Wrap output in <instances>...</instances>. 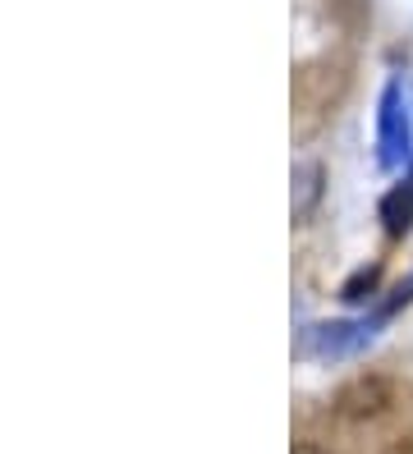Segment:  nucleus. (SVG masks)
Segmentation results:
<instances>
[{
	"mask_svg": "<svg viewBox=\"0 0 413 454\" xmlns=\"http://www.w3.org/2000/svg\"><path fill=\"white\" fill-rule=\"evenodd\" d=\"M294 189H290V207H294V221H308L322 193H326V170L317 161H294Z\"/></svg>",
	"mask_w": 413,
	"mask_h": 454,
	"instance_id": "f03ea898",
	"label": "nucleus"
},
{
	"mask_svg": "<svg viewBox=\"0 0 413 454\" xmlns=\"http://www.w3.org/2000/svg\"><path fill=\"white\" fill-rule=\"evenodd\" d=\"M294 454H326V450H322L317 441H298V445H294Z\"/></svg>",
	"mask_w": 413,
	"mask_h": 454,
	"instance_id": "7ed1b4c3",
	"label": "nucleus"
},
{
	"mask_svg": "<svg viewBox=\"0 0 413 454\" xmlns=\"http://www.w3.org/2000/svg\"><path fill=\"white\" fill-rule=\"evenodd\" d=\"M409 156H413V97L404 78H391L377 106V161L395 170Z\"/></svg>",
	"mask_w": 413,
	"mask_h": 454,
	"instance_id": "f257e3e1",
	"label": "nucleus"
}]
</instances>
